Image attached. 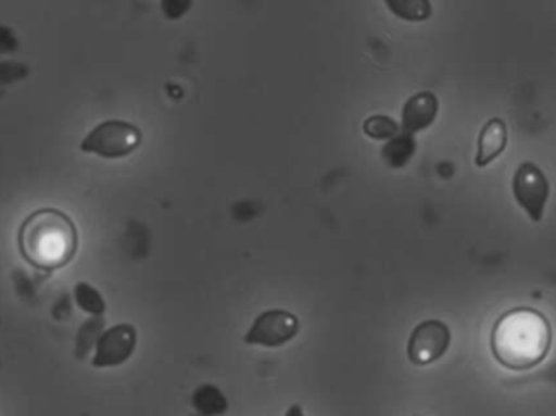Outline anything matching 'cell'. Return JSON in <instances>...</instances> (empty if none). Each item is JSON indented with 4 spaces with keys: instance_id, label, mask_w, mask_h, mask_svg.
Masks as SVG:
<instances>
[{
    "instance_id": "cell-1",
    "label": "cell",
    "mask_w": 556,
    "mask_h": 416,
    "mask_svg": "<svg viewBox=\"0 0 556 416\" xmlns=\"http://www.w3.org/2000/svg\"><path fill=\"white\" fill-rule=\"evenodd\" d=\"M554 343L551 320L532 307L506 311L496 319L492 330L493 356L503 368L528 371L541 365Z\"/></svg>"
},
{
    "instance_id": "cell-14",
    "label": "cell",
    "mask_w": 556,
    "mask_h": 416,
    "mask_svg": "<svg viewBox=\"0 0 556 416\" xmlns=\"http://www.w3.org/2000/svg\"><path fill=\"white\" fill-rule=\"evenodd\" d=\"M401 126L392 117L376 114L363 123V133L372 140H391L401 133Z\"/></svg>"
},
{
    "instance_id": "cell-18",
    "label": "cell",
    "mask_w": 556,
    "mask_h": 416,
    "mask_svg": "<svg viewBox=\"0 0 556 416\" xmlns=\"http://www.w3.org/2000/svg\"><path fill=\"white\" fill-rule=\"evenodd\" d=\"M285 416H306L304 414L303 407H301L300 404L291 405L290 408H288L287 414Z\"/></svg>"
},
{
    "instance_id": "cell-15",
    "label": "cell",
    "mask_w": 556,
    "mask_h": 416,
    "mask_svg": "<svg viewBox=\"0 0 556 416\" xmlns=\"http://www.w3.org/2000/svg\"><path fill=\"white\" fill-rule=\"evenodd\" d=\"M192 0H162V12L166 18L178 20L191 9Z\"/></svg>"
},
{
    "instance_id": "cell-12",
    "label": "cell",
    "mask_w": 556,
    "mask_h": 416,
    "mask_svg": "<svg viewBox=\"0 0 556 416\" xmlns=\"http://www.w3.org/2000/svg\"><path fill=\"white\" fill-rule=\"evenodd\" d=\"M389 12L404 22H427L433 15L430 0H382Z\"/></svg>"
},
{
    "instance_id": "cell-16",
    "label": "cell",
    "mask_w": 556,
    "mask_h": 416,
    "mask_svg": "<svg viewBox=\"0 0 556 416\" xmlns=\"http://www.w3.org/2000/svg\"><path fill=\"white\" fill-rule=\"evenodd\" d=\"M23 75H26V67H23V64H12V62L0 64V84L22 80Z\"/></svg>"
},
{
    "instance_id": "cell-3",
    "label": "cell",
    "mask_w": 556,
    "mask_h": 416,
    "mask_svg": "<svg viewBox=\"0 0 556 416\" xmlns=\"http://www.w3.org/2000/svg\"><path fill=\"white\" fill-rule=\"evenodd\" d=\"M142 139V130L134 124L123 119H108L87 134L81 140L80 150L104 160H121L132 155Z\"/></svg>"
},
{
    "instance_id": "cell-7",
    "label": "cell",
    "mask_w": 556,
    "mask_h": 416,
    "mask_svg": "<svg viewBox=\"0 0 556 416\" xmlns=\"http://www.w3.org/2000/svg\"><path fill=\"white\" fill-rule=\"evenodd\" d=\"M136 349V327L132 324H117L98 339L91 365L98 369L117 368L132 358Z\"/></svg>"
},
{
    "instance_id": "cell-13",
    "label": "cell",
    "mask_w": 556,
    "mask_h": 416,
    "mask_svg": "<svg viewBox=\"0 0 556 416\" xmlns=\"http://www.w3.org/2000/svg\"><path fill=\"white\" fill-rule=\"evenodd\" d=\"M74 298L77 306L90 316L100 317L106 313V301L97 288L87 281H78L74 288Z\"/></svg>"
},
{
    "instance_id": "cell-11",
    "label": "cell",
    "mask_w": 556,
    "mask_h": 416,
    "mask_svg": "<svg viewBox=\"0 0 556 416\" xmlns=\"http://www.w3.org/2000/svg\"><path fill=\"white\" fill-rule=\"evenodd\" d=\"M191 404L199 415L204 416H224L230 408L227 395L214 385L199 386L192 394Z\"/></svg>"
},
{
    "instance_id": "cell-5",
    "label": "cell",
    "mask_w": 556,
    "mask_h": 416,
    "mask_svg": "<svg viewBox=\"0 0 556 416\" xmlns=\"http://www.w3.org/2000/svg\"><path fill=\"white\" fill-rule=\"evenodd\" d=\"M453 342L450 326L440 319H427L415 326L407 342V358L415 366L440 362Z\"/></svg>"
},
{
    "instance_id": "cell-8",
    "label": "cell",
    "mask_w": 556,
    "mask_h": 416,
    "mask_svg": "<svg viewBox=\"0 0 556 416\" xmlns=\"http://www.w3.org/2000/svg\"><path fill=\"white\" fill-rule=\"evenodd\" d=\"M440 111V101L437 94L431 91H420L405 101L402 110L401 129L404 133L417 136L418 133L427 130L437 119Z\"/></svg>"
},
{
    "instance_id": "cell-4",
    "label": "cell",
    "mask_w": 556,
    "mask_h": 416,
    "mask_svg": "<svg viewBox=\"0 0 556 416\" xmlns=\"http://www.w3.org/2000/svg\"><path fill=\"white\" fill-rule=\"evenodd\" d=\"M301 324L296 314L287 310L263 311L244 333L243 342L250 346L280 349L296 339Z\"/></svg>"
},
{
    "instance_id": "cell-19",
    "label": "cell",
    "mask_w": 556,
    "mask_h": 416,
    "mask_svg": "<svg viewBox=\"0 0 556 416\" xmlns=\"http://www.w3.org/2000/svg\"><path fill=\"white\" fill-rule=\"evenodd\" d=\"M191 416H204V415H199V414H195V415H191Z\"/></svg>"
},
{
    "instance_id": "cell-20",
    "label": "cell",
    "mask_w": 556,
    "mask_h": 416,
    "mask_svg": "<svg viewBox=\"0 0 556 416\" xmlns=\"http://www.w3.org/2000/svg\"><path fill=\"white\" fill-rule=\"evenodd\" d=\"M415 416H418V415H415Z\"/></svg>"
},
{
    "instance_id": "cell-2",
    "label": "cell",
    "mask_w": 556,
    "mask_h": 416,
    "mask_svg": "<svg viewBox=\"0 0 556 416\" xmlns=\"http://www.w3.org/2000/svg\"><path fill=\"white\" fill-rule=\"evenodd\" d=\"M16 242L20 254L33 267L45 272L59 270L77 254V226L61 210L39 209L23 219Z\"/></svg>"
},
{
    "instance_id": "cell-10",
    "label": "cell",
    "mask_w": 556,
    "mask_h": 416,
    "mask_svg": "<svg viewBox=\"0 0 556 416\" xmlns=\"http://www.w3.org/2000/svg\"><path fill=\"white\" fill-rule=\"evenodd\" d=\"M415 152H417L415 136L401 130L394 139L388 140V143L382 147L381 156L389 168L402 169L412 162Z\"/></svg>"
},
{
    "instance_id": "cell-9",
    "label": "cell",
    "mask_w": 556,
    "mask_h": 416,
    "mask_svg": "<svg viewBox=\"0 0 556 416\" xmlns=\"http://www.w3.org/2000/svg\"><path fill=\"white\" fill-rule=\"evenodd\" d=\"M508 143V129L502 119H492L483 127L479 137V150H477L476 165L485 168L486 165L498 159Z\"/></svg>"
},
{
    "instance_id": "cell-6",
    "label": "cell",
    "mask_w": 556,
    "mask_h": 416,
    "mask_svg": "<svg viewBox=\"0 0 556 416\" xmlns=\"http://www.w3.org/2000/svg\"><path fill=\"white\" fill-rule=\"evenodd\" d=\"M513 192L529 218L534 223L542 222L551 196V185L535 163L526 162L516 169Z\"/></svg>"
},
{
    "instance_id": "cell-17",
    "label": "cell",
    "mask_w": 556,
    "mask_h": 416,
    "mask_svg": "<svg viewBox=\"0 0 556 416\" xmlns=\"http://www.w3.org/2000/svg\"><path fill=\"white\" fill-rule=\"evenodd\" d=\"M16 48V39L13 31L0 25V52L13 51Z\"/></svg>"
}]
</instances>
